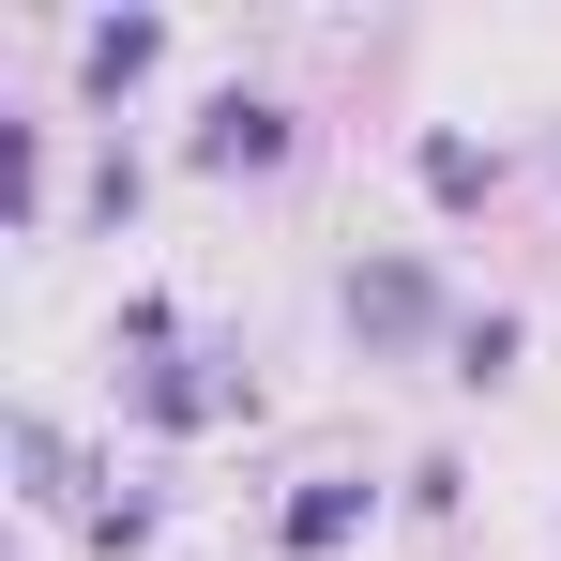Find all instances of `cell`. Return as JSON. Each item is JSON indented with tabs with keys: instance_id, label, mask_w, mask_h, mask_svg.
<instances>
[{
	"instance_id": "8992f818",
	"label": "cell",
	"mask_w": 561,
	"mask_h": 561,
	"mask_svg": "<svg viewBox=\"0 0 561 561\" xmlns=\"http://www.w3.org/2000/svg\"><path fill=\"white\" fill-rule=\"evenodd\" d=\"M410 168H425V197H440V213H485V183H501V168H485V152H470V137H425V152H410Z\"/></svg>"
},
{
	"instance_id": "3957f363",
	"label": "cell",
	"mask_w": 561,
	"mask_h": 561,
	"mask_svg": "<svg viewBox=\"0 0 561 561\" xmlns=\"http://www.w3.org/2000/svg\"><path fill=\"white\" fill-rule=\"evenodd\" d=\"M77 61H92V92L152 77V61H168V15H92V46H77Z\"/></svg>"
},
{
	"instance_id": "6da1fadb",
	"label": "cell",
	"mask_w": 561,
	"mask_h": 561,
	"mask_svg": "<svg viewBox=\"0 0 561 561\" xmlns=\"http://www.w3.org/2000/svg\"><path fill=\"white\" fill-rule=\"evenodd\" d=\"M197 168H288V106H259V92H228L213 122H197Z\"/></svg>"
},
{
	"instance_id": "7a4b0ae2",
	"label": "cell",
	"mask_w": 561,
	"mask_h": 561,
	"mask_svg": "<svg viewBox=\"0 0 561 561\" xmlns=\"http://www.w3.org/2000/svg\"><path fill=\"white\" fill-rule=\"evenodd\" d=\"M350 319H365V334H425V319H440V288L410 274V259H379V274H350Z\"/></svg>"
},
{
	"instance_id": "277c9868",
	"label": "cell",
	"mask_w": 561,
	"mask_h": 561,
	"mask_svg": "<svg viewBox=\"0 0 561 561\" xmlns=\"http://www.w3.org/2000/svg\"><path fill=\"white\" fill-rule=\"evenodd\" d=\"M137 410H152V425H213V410H243V379H213V365H152V379H137Z\"/></svg>"
},
{
	"instance_id": "5b68a950",
	"label": "cell",
	"mask_w": 561,
	"mask_h": 561,
	"mask_svg": "<svg viewBox=\"0 0 561 561\" xmlns=\"http://www.w3.org/2000/svg\"><path fill=\"white\" fill-rule=\"evenodd\" d=\"M350 531H365V485H350V470H319V485L288 501V547L319 561V547H350Z\"/></svg>"
},
{
	"instance_id": "52a82bcc",
	"label": "cell",
	"mask_w": 561,
	"mask_h": 561,
	"mask_svg": "<svg viewBox=\"0 0 561 561\" xmlns=\"http://www.w3.org/2000/svg\"><path fill=\"white\" fill-rule=\"evenodd\" d=\"M516 365V319H501V304H485V319H456V379H501Z\"/></svg>"
}]
</instances>
